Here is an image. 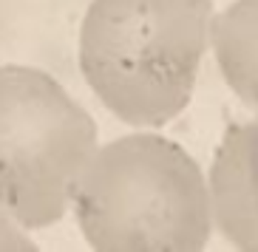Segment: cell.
Segmentation results:
<instances>
[{
    "label": "cell",
    "mask_w": 258,
    "mask_h": 252,
    "mask_svg": "<svg viewBox=\"0 0 258 252\" xmlns=\"http://www.w3.org/2000/svg\"><path fill=\"white\" fill-rule=\"evenodd\" d=\"M71 210L85 244L99 252H193L213 235L199 161L148 130L97 145Z\"/></svg>",
    "instance_id": "cell-2"
},
{
    "label": "cell",
    "mask_w": 258,
    "mask_h": 252,
    "mask_svg": "<svg viewBox=\"0 0 258 252\" xmlns=\"http://www.w3.org/2000/svg\"><path fill=\"white\" fill-rule=\"evenodd\" d=\"M207 46L230 91L258 116V0H235L213 15Z\"/></svg>",
    "instance_id": "cell-5"
},
{
    "label": "cell",
    "mask_w": 258,
    "mask_h": 252,
    "mask_svg": "<svg viewBox=\"0 0 258 252\" xmlns=\"http://www.w3.org/2000/svg\"><path fill=\"white\" fill-rule=\"evenodd\" d=\"M213 0H91L80 71L131 128H162L187 108L207 51Z\"/></svg>",
    "instance_id": "cell-1"
},
{
    "label": "cell",
    "mask_w": 258,
    "mask_h": 252,
    "mask_svg": "<svg viewBox=\"0 0 258 252\" xmlns=\"http://www.w3.org/2000/svg\"><path fill=\"white\" fill-rule=\"evenodd\" d=\"M207 199L221 238L258 252V122L224 130L207 176Z\"/></svg>",
    "instance_id": "cell-4"
},
{
    "label": "cell",
    "mask_w": 258,
    "mask_h": 252,
    "mask_svg": "<svg viewBox=\"0 0 258 252\" xmlns=\"http://www.w3.org/2000/svg\"><path fill=\"white\" fill-rule=\"evenodd\" d=\"M97 145L94 116L51 74L0 65V210L9 218L23 229L62 221Z\"/></svg>",
    "instance_id": "cell-3"
},
{
    "label": "cell",
    "mask_w": 258,
    "mask_h": 252,
    "mask_svg": "<svg viewBox=\"0 0 258 252\" xmlns=\"http://www.w3.org/2000/svg\"><path fill=\"white\" fill-rule=\"evenodd\" d=\"M0 249H37L29 229H23L15 218H9L3 210H0Z\"/></svg>",
    "instance_id": "cell-6"
}]
</instances>
